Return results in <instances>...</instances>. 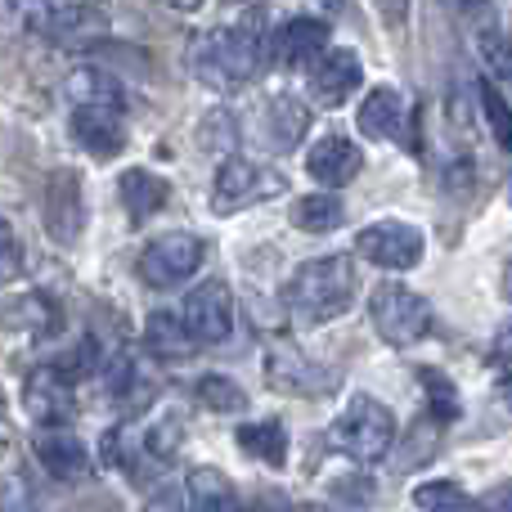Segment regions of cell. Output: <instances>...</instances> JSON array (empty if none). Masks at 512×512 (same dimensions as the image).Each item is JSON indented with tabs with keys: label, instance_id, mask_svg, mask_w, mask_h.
I'll return each instance as SVG.
<instances>
[{
	"label": "cell",
	"instance_id": "cell-1",
	"mask_svg": "<svg viewBox=\"0 0 512 512\" xmlns=\"http://www.w3.org/2000/svg\"><path fill=\"white\" fill-rule=\"evenodd\" d=\"M256 18L261 14H252V23L212 27V32L198 36L194 54H189L198 81H207L212 90H239L256 72L270 68V32H261Z\"/></svg>",
	"mask_w": 512,
	"mask_h": 512
},
{
	"label": "cell",
	"instance_id": "cell-2",
	"mask_svg": "<svg viewBox=\"0 0 512 512\" xmlns=\"http://www.w3.org/2000/svg\"><path fill=\"white\" fill-rule=\"evenodd\" d=\"M355 301V261L351 256H319V261L297 265L288 279V306L301 324H328L346 315Z\"/></svg>",
	"mask_w": 512,
	"mask_h": 512
},
{
	"label": "cell",
	"instance_id": "cell-3",
	"mask_svg": "<svg viewBox=\"0 0 512 512\" xmlns=\"http://www.w3.org/2000/svg\"><path fill=\"white\" fill-rule=\"evenodd\" d=\"M328 441L355 463H378L396 445V414L373 396H351L328 427Z\"/></svg>",
	"mask_w": 512,
	"mask_h": 512
},
{
	"label": "cell",
	"instance_id": "cell-4",
	"mask_svg": "<svg viewBox=\"0 0 512 512\" xmlns=\"http://www.w3.org/2000/svg\"><path fill=\"white\" fill-rule=\"evenodd\" d=\"M369 319H373V333L387 346H414L432 333V306H427V297L400 288V283H378L373 288Z\"/></svg>",
	"mask_w": 512,
	"mask_h": 512
},
{
	"label": "cell",
	"instance_id": "cell-5",
	"mask_svg": "<svg viewBox=\"0 0 512 512\" xmlns=\"http://www.w3.org/2000/svg\"><path fill=\"white\" fill-rule=\"evenodd\" d=\"M288 189V180L279 171L261 167L252 158H225L221 171H216V189H212V207L221 216H234V212H248L256 203H270Z\"/></svg>",
	"mask_w": 512,
	"mask_h": 512
},
{
	"label": "cell",
	"instance_id": "cell-6",
	"mask_svg": "<svg viewBox=\"0 0 512 512\" xmlns=\"http://www.w3.org/2000/svg\"><path fill=\"white\" fill-rule=\"evenodd\" d=\"M180 319H185V328H189L194 342H203V346L225 342V337L234 333V292H230V283L225 279H203L185 297Z\"/></svg>",
	"mask_w": 512,
	"mask_h": 512
},
{
	"label": "cell",
	"instance_id": "cell-7",
	"mask_svg": "<svg viewBox=\"0 0 512 512\" xmlns=\"http://www.w3.org/2000/svg\"><path fill=\"white\" fill-rule=\"evenodd\" d=\"M203 265V239L194 234H162L140 252V279L149 288H176V283L194 279Z\"/></svg>",
	"mask_w": 512,
	"mask_h": 512
},
{
	"label": "cell",
	"instance_id": "cell-8",
	"mask_svg": "<svg viewBox=\"0 0 512 512\" xmlns=\"http://www.w3.org/2000/svg\"><path fill=\"white\" fill-rule=\"evenodd\" d=\"M355 252L382 270H414L423 261V234L405 221H378L355 234Z\"/></svg>",
	"mask_w": 512,
	"mask_h": 512
},
{
	"label": "cell",
	"instance_id": "cell-9",
	"mask_svg": "<svg viewBox=\"0 0 512 512\" xmlns=\"http://www.w3.org/2000/svg\"><path fill=\"white\" fill-rule=\"evenodd\" d=\"M72 135L90 158H117L126 149V104H77L72 108Z\"/></svg>",
	"mask_w": 512,
	"mask_h": 512
},
{
	"label": "cell",
	"instance_id": "cell-10",
	"mask_svg": "<svg viewBox=\"0 0 512 512\" xmlns=\"http://www.w3.org/2000/svg\"><path fill=\"white\" fill-rule=\"evenodd\" d=\"M328 54V23L315 14L288 18L270 32V63L274 68H315Z\"/></svg>",
	"mask_w": 512,
	"mask_h": 512
},
{
	"label": "cell",
	"instance_id": "cell-11",
	"mask_svg": "<svg viewBox=\"0 0 512 512\" xmlns=\"http://www.w3.org/2000/svg\"><path fill=\"white\" fill-rule=\"evenodd\" d=\"M23 409H27L32 423L59 432V427L72 418V409H77V400H72V382L63 378L59 369H32L27 382H23Z\"/></svg>",
	"mask_w": 512,
	"mask_h": 512
},
{
	"label": "cell",
	"instance_id": "cell-12",
	"mask_svg": "<svg viewBox=\"0 0 512 512\" xmlns=\"http://www.w3.org/2000/svg\"><path fill=\"white\" fill-rule=\"evenodd\" d=\"M45 230L59 243H77L86 230V198L77 171H54L45 185Z\"/></svg>",
	"mask_w": 512,
	"mask_h": 512
},
{
	"label": "cell",
	"instance_id": "cell-13",
	"mask_svg": "<svg viewBox=\"0 0 512 512\" xmlns=\"http://www.w3.org/2000/svg\"><path fill=\"white\" fill-rule=\"evenodd\" d=\"M306 126H310V108L297 104L292 95L265 99L261 113L252 117V135L261 140V149H270V153H292L297 140L306 135Z\"/></svg>",
	"mask_w": 512,
	"mask_h": 512
},
{
	"label": "cell",
	"instance_id": "cell-14",
	"mask_svg": "<svg viewBox=\"0 0 512 512\" xmlns=\"http://www.w3.org/2000/svg\"><path fill=\"white\" fill-rule=\"evenodd\" d=\"M360 131L369 135V140H396V144H405L409 153H418L414 140H409V135H414V126H409V104L396 86L369 90V99L360 104Z\"/></svg>",
	"mask_w": 512,
	"mask_h": 512
},
{
	"label": "cell",
	"instance_id": "cell-15",
	"mask_svg": "<svg viewBox=\"0 0 512 512\" xmlns=\"http://www.w3.org/2000/svg\"><path fill=\"white\" fill-rule=\"evenodd\" d=\"M360 81H364L360 54L355 50H328L324 59L310 68V95H315V104H324V108H342L346 99L360 90Z\"/></svg>",
	"mask_w": 512,
	"mask_h": 512
},
{
	"label": "cell",
	"instance_id": "cell-16",
	"mask_svg": "<svg viewBox=\"0 0 512 512\" xmlns=\"http://www.w3.org/2000/svg\"><path fill=\"white\" fill-rule=\"evenodd\" d=\"M360 167H364V153L355 149V140H346V135H324V140H315L306 153L310 180H319L324 189L351 185V180L360 176Z\"/></svg>",
	"mask_w": 512,
	"mask_h": 512
},
{
	"label": "cell",
	"instance_id": "cell-17",
	"mask_svg": "<svg viewBox=\"0 0 512 512\" xmlns=\"http://www.w3.org/2000/svg\"><path fill=\"white\" fill-rule=\"evenodd\" d=\"M32 23L50 41H90L108 27V14L95 5H36Z\"/></svg>",
	"mask_w": 512,
	"mask_h": 512
},
{
	"label": "cell",
	"instance_id": "cell-18",
	"mask_svg": "<svg viewBox=\"0 0 512 512\" xmlns=\"http://www.w3.org/2000/svg\"><path fill=\"white\" fill-rule=\"evenodd\" d=\"M36 459L45 463V472L59 481H81L90 472V450L81 436H72L68 427H59V432H41L36 436Z\"/></svg>",
	"mask_w": 512,
	"mask_h": 512
},
{
	"label": "cell",
	"instance_id": "cell-19",
	"mask_svg": "<svg viewBox=\"0 0 512 512\" xmlns=\"http://www.w3.org/2000/svg\"><path fill=\"white\" fill-rule=\"evenodd\" d=\"M265 378L274 382L279 391H288V396H319V391L328 387V373H319L315 364H306L297 351H288V346H274L270 360H265Z\"/></svg>",
	"mask_w": 512,
	"mask_h": 512
},
{
	"label": "cell",
	"instance_id": "cell-20",
	"mask_svg": "<svg viewBox=\"0 0 512 512\" xmlns=\"http://www.w3.org/2000/svg\"><path fill=\"white\" fill-rule=\"evenodd\" d=\"M185 499H189V512H243L239 504V490L225 472L216 468H194L185 477Z\"/></svg>",
	"mask_w": 512,
	"mask_h": 512
},
{
	"label": "cell",
	"instance_id": "cell-21",
	"mask_svg": "<svg viewBox=\"0 0 512 512\" xmlns=\"http://www.w3.org/2000/svg\"><path fill=\"white\" fill-rule=\"evenodd\" d=\"M144 346H149L158 360L180 364V360H189V355H194L198 342L189 337V328H185V319H180V315H171V310H153L149 324H144Z\"/></svg>",
	"mask_w": 512,
	"mask_h": 512
},
{
	"label": "cell",
	"instance_id": "cell-22",
	"mask_svg": "<svg viewBox=\"0 0 512 512\" xmlns=\"http://www.w3.org/2000/svg\"><path fill=\"white\" fill-rule=\"evenodd\" d=\"M167 198H171L167 180L153 176L149 167H131L122 176V203H126V216H131V225H144L162 203H167Z\"/></svg>",
	"mask_w": 512,
	"mask_h": 512
},
{
	"label": "cell",
	"instance_id": "cell-23",
	"mask_svg": "<svg viewBox=\"0 0 512 512\" xmlns=\"http://www.w3.org/2000/svg\"><path fill=\"white\" fill-rule=\"evenodd\" d=\"M234 441H239L243 454H252L265 468H283L288 463V427L283 423H243L234 432Z\"/></svg>",
	"mask_w": 512,
	"mask_h": 512
},
{
	"label": "cell",
	"instance_id": "cell-24",
	"mask_svg": "<svg viewBox=\"0 0 512 512\" xmlns=\"http://www.w3.org/2000/svg\"><path fill=\"white\" fill-rule=\"evenodd\" d=\"M68 99L72 108L77 104H126V90L113 72L104 68H77L68 77Z\"/></svg>",
	"mask_w": 512,
	"mask_h": 512
},
{
	"label": "cell",
	"instance_id": "cell-25",
	"mask_svg": "<svg viewBox=\"0 0 512 512\" xmlns=\"http://www.w3.org/2000/svg\"><path fill=\"white\" fill-rule=\"evenodd\" d=\"M342 221H346V207H342V198H333V194H310V198L292 203V225L306 234H328Z\"/></svg>",
	"mask_w": 512,
	"mask_h": 512
},
{
	"label": "cell",
	"instance_id": "cell-26",
	"mask_svg": "<svg viewBox=\"0 0 512 512\" xmlns=\"http://www.w3.org/2000/svg\"><path fill=\"white\" fill-rule=\"evenodd\" d=\"M436 445H441V423H432V418H418V423L409 427L405 445L391 454V472H414V468H423V463L436 454Z\"/></svg>",
	"mask_w": 512,
	"mask_h": 512
},
{
	"label": "cell",
	"instance_id": "cell-27",
	"mask_svg": "<svg viewBox=\"0 0 512 512\" xmlns=\"http://www.w3.org/2000/svg\"><path fill=\"white\" fill-rule=\"evenodd\" d=\"M194 396H198V405H207L212 414H243V409H248V391L234 378H225V373H203Z\"/></svg>",
	"mask_w": 512,
	"mask_h": 512
},
{
	"label": "cell",
	"instance_id": "cell-28",
	"mask_svg": "<svg viewBox=\"0 0 512 512\" xmlns=\"http://www.w3.org/2000/svg\"><path fill=\"white\" fill-rule=\"evenodd\" d=\"M418 382L427 387V418H432V423H454V418L463 414L459 391H454V382L445 378L441 369H418Z\"/></svg>",
	"mask_w": 512,
	"mask_h": 512
},
{
	"label": "cell",
	"instance_id": "cell-29",
	"mask_svg": "<svg viewBox=\"0 0 512 512\" xmlns=\"http://www.w3.org/2000/svg\"><path fill=\"white\" fill-rule=\"evenodd\" d=\"M54 319H59V310H54L50 301L41 297V292H27V297H14V301L5 306V324H9V328L27 324L32 333H50Z\"/></svg>",
	"mask_w": 512,
	"mask_h": 512
},
{
	"label": "cell",
	"instance_id": "cell-30",
	"mask_svg": "<svg viewBox=\"0 0 512 512\" xmlns=\"http://www.w3.org/2000/svg\"><path fill=\"white\" fill-rule=\"evenodd\" d=\"M180 441H185V427H180V414H162L158 423H149V427L140 432L144 454H149V459H158V463H167L171 454L180 450Z\"/></svg>",
	"mask_w": 512,
	"mask_h": 512
},
{
	"label": "cell",
	"instance_id": "cell-31",
	"mask_svg": "<svg viewBox=\"0 0 512 512\" xmlns=\"http://www.w3.org/2000/svg\"><path fill=\"white\" fill-rule=\"evenodd\" d=\"M414 504L423 512H468L472 508L463 486H454V481H427V486H418Z\"/></svg>",
	"mask_w": 512,
	"mask_h": 512
},
{
	"label": "cell",
	"instance_id": "cell-32",
	"mask_svg": "<svg viewBox=\"0 0 512 512\" xmlns=\"http://www.w3.org/2000/svg\"><path fill=\"white\" fill-rule=\"evenodd\" d=\"M481 113H486V126H490V135H495V144L499 149H512V108L499 99V90L490 86V81H481Z\"/></svg>",
	"mask_w": 512,
	"mask_h": 512
},
{
	"label": "cell",
	"instance_id": "cell-33",
	"mask_svg": "<svg viewBox=\"0 0 512 512\" xmlns=\"http://www.w3.org/2000/svg\"><path fill=\"white\" fill-rule=\"evenodd\" d=\"M481 54H486L490 72H495L504 86H512V41L508 36H481Z\"/></svg>",
	"mask_w": 512,
	"mask_h": 512
},
{
	"label": "cell",
	"instance_id": "cell-34",
	"mask_svg": "<svg viewBox=\"0 0 512 512\" xmlns=\"http://www.w3.org/2000/svg\"><path fill=\"white\" fill-rule=\"evenodd\" d=\"M333 499H342L346 508H364L373 499V481L369 477H342V481H333Z\"/></svg>",
	"mask_w": 512,
	"mask_h": 512
},
{
	"label": "cell",
	"instance_id": "cell-35",
	"mask_svg": "<svg viewBox=\"0 0 512 512\" xmlns=\"http://www.w3.org/2000/svg\"><path fill=\"white\" fill-rule=\"evenodd\" d=\"M468 512H512V481H504V486H495V490H486V495H481Z\"/></svg>",
	"mask_w": 512,
	"mask_h": 512
},
{
	"label": "cell",
	"instance_id": "cell-36",
	"mask_svg": "<svg viewBox=\"0 0 512 512\" xmlns=\"http://www.w3.org/2000/svg\"><path fill=\"white\" fill-rule=\"evenodd\" d=\"M18 261V243H14V230L0 221V270H14Z\"/></svg>",
	"mask_w": 512,
	"mask_h": 512
},
{
	"label": "cell",
	"instance_id": "cell-37",
	"mask_svg": "<svg viewBox=\"0 0 512 512\" xmlns=\"http://www.w3.org/2000/svg\"><path fill=\"white\" fill-rule=\"evenodd\" d=\"M490 360L495 364H512V324H504L495 333V346H490Z\"/></svg>",
	"mask_w": 512,
	"mask_h": 512
},
{
	"label": "cell",
	"instance_id": "cell-38",
	"mask_svg": "<svg viewBox=\"0 0 512 512\" xmlns=\"http://www.w3.org/2000/svg\"><path fill=\"white\" fill-rule=\"evenodd\" d=\"M499 292H504V301H512V256H508L504 274H499Z\"/></svg>",
	"mask_w": 512,
	"mask_h": 512
},
{
	"label": "cell",
	"instance_id": "cell-39",
	"mask_svg": "<svg viewBox=\"0 0 512 512\" xmlns=\"http://www.w3.org/2000/svg\"><path fill=\"white\" fill-rule=\"evenodd\" d=\"M499 400L512 409V373H508V378H499Z\"/></svg>",
	"mask_w": 512,
	"mask_h": 512
},
{
	"label": "cell",
	"instance_id": "cell-40",
	"mask_svg": "<svg viewBox=\"0 0 512 512\" xmlns=\"http://www.w3.org/2000/svg\"><path fill=\"white\" fill-rule=\"evenodd\" d=\"M297 512H328L324 504H297Z\"/></svg>",
	"mask_w": 512,
	"mask_h": 512
},
{
	"label": "cell",
	"instance_id": "cell-41",
	"mask_svg": "<svg viewBox=\"0 0 512 512\" xmlns=\"http://www.w3.org/2000/svg\"><path fill=\"white\" fill-rule=\"evenodd\" d=\"M508 207H512V176H508Z\"/></svg>",
	"mask_w": 512,
	"mask_h": 512
}]
</instances>
